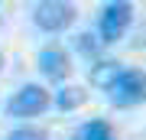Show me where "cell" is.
<instances>
[{
    "mask_svg": "<svg viewBox=\"0 0 146 140\" xmlns=\"http://www.w3.org/2000/svg\"><path fill=\"white\" fill-rule=\"evenodd\" d=\"M133 23V3H127V0H110L104 3V10H101V20H98V36L101 42H117L127 36V29H130Z\"/></svg>",
    "mask_w": 146,
    "mask_h": 140,
    "instance_id": "cell-1",
    "label": "cell"
},
{
    "mask_svg": "<svg viewBox=\"0 0 146 140\" xmlns=\"http://www.w3.org/2000/svg\"><path fill=\"white\" fill-rule=\"evenodd\" d=\"M107 101L114 108H136L146 101V72L143 68H123V75L107 91Z\"/></svg>",
    "mask_w": 146,
    "mask_h": 140,
    "instance_id": "cell-2",
    "label": "cell"
},
{
    "mask_svg": "<svg viewBox=\"0 0 146 140\" xmlns=\"http://www.w3.org/2000/svg\"><path fill=\"white\" fill-rule=\"evenodd\" d=\"M75 16H78L75 3H62V0H42L33 7V23L46 33H65L75 23Z\"/></svg>",
    "mask_w": 146,
    "mask_h": 140,
    "instance_id": "cell-3",
    "label": "cell"
},
{
    "mask_svg": "<svg viewBox=\"0 0 146 140\" xmlns=\"http://www.w3.org/2000/svg\"><path fill=\"white\" fill-rule=\"evenodd\" d=\"M52 101H55V98L42 88V85L29 82V85H23V88L7 101V114H10V117H36V114H42Z\"/></svg>",
    "mask_w": 146,
    "mask_h": 140,
    "instance_id": "cell-4",
    "label": "cell"
},
{
    "mask_svg": "<svg viewBox=\"0 0 146 140\" xmlns=\"http://www.w3.org/2000/svg\"><path fill=\"white\" fill-rule=\"evenodd\" d=\"M36 65H39V72L46 75L49 82H65L68 72H72V59H68V52L62 46H46L39 52Z\"/></svg>",
    "mask_w": 146,
    "mask_h": 140,
    "instance_id": "cell-5",
    "label": "cell"
},
{
    "mask_svg": "<svg viewBox=\"0 0 146 140\" xmlns=\"http://www.w3.org/2000/svg\"><path fill=\"white\" fill-rule=\"evenodd\" d=\"M88 75H91V85H94V88L110 91V88H114V82L123 75V65L114 62V59H101V62H94V65H91V72H88Z\"/></svg>",
    "mask_w": 146,
    "mask_h": 140,
    "instance_id": "cell-6",
    "label": "cell"
},
{
    "mask_svg": "<svg viewBox=\"0 0 146 140\" xmlns=\"http://www.w3.org/2000/svg\"><path fill=\"white\" fill-rule=\"evenodd\" d=\"M72 140H117V137H114V130H110L107 121L91 117V121H84V124L72 134Z\"/></svg>",
    "mask_w": 146,
    "mask_h": 140,
    "instance_id": "cell-7",
    "label": "cell"
},
{
    "mask_svg": "<svg viewBox=\"0 0 146 140\" xmlns=\"http://www.w3.org/2000/svg\"><path fill=\"white\" fill-rule=\"evenodd\" d=\"M88 101V91L81 88V85H62V88L55 91V108L58 111H75V108H81V104Z\"/></svg>",
    "mask_w": 146,
    "mask_h": 140,
    "instance_id": "cell-8",
    "label": "cell"
},
{
    "mask_svg": "<svg viewBox=\"0 0 146 140\" xmlns=\"http://www.w3.org/2000/svg\"><path fill=\"white\" fill-rule=\"evenodd\" d=\"M72 42H75V49H78L84 59H98L101 56V46H104L101 36H94V33H88V29H84V33H75Z\"/></svg>",
    "mask_w": 146,
    "mask_h": 140,
    "instance_id": "cell-9",
    "label": "cell"
},
{
    "mask_svg": "<svg viewBox=\"0 0 146 140\" xmlns=\"http://www.w3.org/2000/svg\"><path fill=\"white\" fill-rule=\"evenodd\" d=\"M7 140H49V134L42 127H16V130H10V134H7Z\"/></svg>",
    "mask_w": 146,
    "mask_h": 140,
    "instance_id": "cell-10",
    "label": "cell"
},
{
    "mask_svg": "<svg viewBox=\"0 0 146 140\" xmlns=\"http://www.w3.org/2000/svg\"><path fill=\"white\" fill-rule=\"evenodd\" d=\"M0 65H3V56H0Z\"/></svg>",
    "mask_w": 146,
    "mask_h": 140,
    "instance_id": "cell-11",
    "label": "cell"
}]
</instances>
